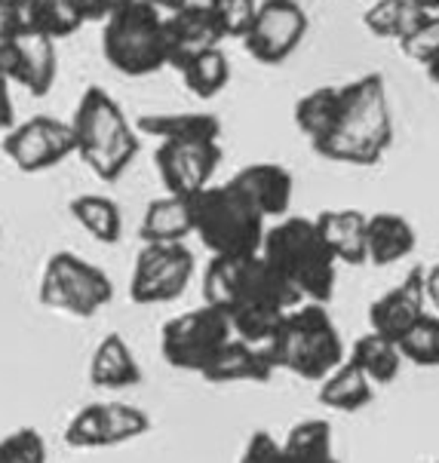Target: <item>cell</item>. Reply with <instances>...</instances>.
<instances>
[{
	"mask_svg": "<svg viewBox=\"0 0 439 463\" xmlns=\"http://www.w3.org/2000/svg\"><path fill=\"white\" fill-rule=\"evenodd\" d=\"M203 304L215 307L231 326V335L264 347L286 310L301 298L262 255L213 258L203 273Z\"/></svg>",
	"mask_w": 439,
	"mask_h": 463,
	"instance_id": "1",
	"label": "cell"
},
{
	"mask_svg": "<svg viewBox=\"0 0 439 463\" xmlns=\"http://www.w3.org/2000/svg\"><path fill=\"white\" fill-rule=\"evenodd\" d=\"M394 145L387 83L381 74H363L339 86L332 127L313 145L323 160L348 166H378Z\"/></svg>",
	"mask_w": 439,
	"mask_h": 463,
	"instance_id": "2",
	"label": "cell"
},
{
	"mask_svg": "<svg viewBox=\"0 0 439 463\" xmlns=\"http://www.w3.org/2000/svg\"><path fill=\"white\" fill-rule=\"evenodd\" d=\"M68 127L74 136V154H81V160L101 182H117L142 147L136 127L127 120L117 99L101 86H90L83 92Z\"/></svg>",
	"mask_w": 439,
	"mask_h": 463,
	"instance_id": "3",
	"label": "cell"
},
{
	"mask_svg": "<svg viewBox=\"0 0 439 463\" xmlns=\"http://www.w3.org/2000/svg\"><path fill=\"white\" fill-rule=\"evenodd\" d=\"M301 301L329 304L335 295V255L320 237L313 218H280L264 231L262 252Z\"/></svg>",
	"mask_w": 439,
	"mask_h": 463,
	"instance_id": "4",
	"label": "cell"
},
{
	"mask_svg": "<svg viewBox=\"0 0 439 463\" xmlns=\"http://www.w3.org/2000/svg\"><path fill=\"white\" fill-rule=\"evenodd\" d=\"M273 368L292 372L304 381H323L335 365L348 359L339 326L326 304L301 301L280 319L277 332L264 344Z\"/></svg>",
	"mask_w": 439,
	"mask_h": 463,
	"instance_id": "5",
	"label": "cell"
},
{
	"mask_svg": "<svg viewBox=\"0 0 439 463\" xmlns=\"http://www.w3.org/2000/svg\"><path fill=\"white\" fill-rule=\"evenodd\" d=\"M194 237L213 252V258H249L262 252L268 218L243 197L231 182L209 184L191 197Z\"/></svg>",
	"mask_w": 439,
	"mask_h": 463,
	"instance_id": "6",
	"label": "cell"
},
{
	"mask_svg": "<svg viewBox=\"0 0 439 463\" xmlns=\"http://www.w3.org/2000/svg\"><path fill=\"white\" fill-rule=\"evenodd\" d=\"M101 25V56L114 71L127 77H148L167 68V34L160 10L142 0H127Z\"/></svg>",
	"mask_w": 439,
	"mask_h": 463,
	"instance_id": "7",
	"label": "cell"
},
{
	"mask_svg": "<svg viewBox=\"0 0 439 463\" xmlns=\"http://www.w3.org/2000/svg\"><path fill=\"white\" fill-rule=\"evenodd\" d=\"M114 301V282L101 267L74 252H52L41 277V304L72 319H92Z\"/></svg>",
	"mask_w": 439,
	"mask_h": 463,
	"instance_id": "8",
	"label": "cell"
},
{
	"mask_svg": "<svg viewBox=\"0 0 439 463\" xmlns=\"http://www.w3.org/2000/svg\"><path fill=\"white\" fill-rule=\"evenodd\" d=\"M197 273V258L185 242H145L136 255L129 279V298L136 304L178 301Z\"/></svg>",
	"mask_w": 439,
	"mask_h": 463,
	"instance_id": "9",
	"label": "cell"
},
{
	"mask_svg": "<svg viewBox=\"0 0 439 463\" xmlns=\"http://www.w3.org/2000/svg\"><path fill=\"white\" fill-rule=\"evenodd\" d=\"M227 337H234L227 319L215 307L203 304V307L178 313L163 326L160 353L167 359V365L178 368V372L200 374Z\"/></svg>",
	"mask_w": 439,
	"mask_h": 463,
	"instance_id": "10",
	"label": "cell"
},
{
	"mask_svg": "<svg viewBox=\"0 0 439 463\" xmlns=\"http://www.w3.org/2000/svg\"><path fill=\"white\" fill-rule=\"evenodd\" d=\"M308 13L298 0H264L243 34V50L262 65H283L308 37Z\"/></svg>",
	"mask_w": 439,
	"mask_h": 463,
	"instance_id": "11",
	"label": "cell"
},
{
	"mask_svg": "<svg viewBox=\"0 0 439 463\" xmlns=\"http://www.w3.org/2000/svg\"><path fill=\"white\" fill-rule=\"evenodd\" d=\"M151 430V418L136 405L127 402H90L65 427V445L77 451L114 449L132 442Z\"/></svg>",
	"mask_w": 439,
	"mask_h": 463,
	"instance_id": "12",
	"label": "cell"
},
{
	"mask_svg": "<svg viewBox=\"0 0 439 463\" xmlns=\"http://www.w3.org/2000/svg\"><path fill=\"white\" fill-rule=\"evenodd\" d=\"M0 151L6 154V160H13V166L19 172L37 175V172L62 166L74 154V136L65 120L37 114L19 123V127L6 129Z\"/></svg>",
	"mask_w": 439,
	"mask_h": 463,
	"instance_id": "13",
	"label": "cell"
},
{
	"mask_svg": "<svg viewBox=\"0 0 439 463\" xmlns=\"http://www.w3.org/2000/svg\"><path fill=\"white\" fill-rule=\"evenodd\" d=\"M154 166L167 194L176 197H197L203 187L213 184L222 166V145L218 141H160L154 151Z\"/></svg>",
	"mask_w": 439,
	"mask_h": 463,
	"instance_id": "14",
	"label": "cell"
},
{
	"mask_svg": "<svg viewBox=\"0 0 439 463\" xmlns=\"http://www.w3.org/2000/svg\"><path fill=\"white\" fill-rule=\"evenodd\" d=\"M0 74L10 83L25 86L31 96L43 99L59 74L56 41L37 31H22L0 43Z\"/></svg>",
	"mask_w": 439,
	"mask_h": 463,
	"instance_id": "15",
	"label": "cell"
},
{
	"mask_svg": "<svg viewBox=\"0 0 439 463\" xmlns=\"http://www.w3.org/2000/svg\"><path fill=\"white\" fill-rule=\"evenodd\" d=\"M163 34H167V65L176 71H182L200 52L224 43L215 10L200 0H187L182 10L163 15Z\"/></svg>",
	"mask_w": 439,
	"mask_h": 463,
	"instance_id": "16",
	"label": "cell"
},
{
	"mask_svg": "<svg viewBox=\"0 0 439 463\" xmlns=\"http://www.w3.org/2000/svg\"><path fill=\"white\" fill-rule=\"evenodd\" d=\"M427 313L425 298V267H412L399 286L384 292L378 301L368 304V328L375 335L399 344L409 328Z\"/></svg>",
	"mask_w": 439,
	"mask_h": 463,
	"instance_id": "17",
	"label": "cell"
},
{
	"mask_svg": "<svg viewBox=\"0 0 439 463\" xmlns=\"http://www.w3.org/2000/svg\"><path fill=\"white\" fill-rule=\"evenodd\" d=\"M231 184L243 191V197L253 203L264 218L289 215L295 182H292V172L280 166V163H249V166H243L231 178Z\"/></svg>",
	"mask_w": 439,
	"mask_h": 463,
	"instance_id": "18",
	"label": "cell"
},
{
	"mask_svg": "<svg viewBox=\"0 0 439 463\" xmlns=\"http://www.w3.org/2000/svg\"><path fill=\"white\" fill-rule=\"evenodd\" d=\"M273 372H277V368L271 365L264 347L246 344V341H240V337H227L200 374H203V381H209V383H237V381L264 383L273 378Z\"/></svg>",
	"mask_w": 439,
	"mask_h": 463,
	"instance_id": "19",
	"label": "cell"
},
{
	"mask_svg": "<svg viewBox=\"0 0 439 463\" xmlns=\"http://www.w3.org/2000/svg\"><path fill=\"white\" fill-rule=\"evenodd\" d=\"M418 246V233L396 212H375L366 222V264L390 267L409 258Z\"/></svg>",
	"mask_w": 439,
	"mask_h": 463,
	"instance_id": "20",
	"label": "cell"
},
{
	"mask_svg": "<svg viewBox=\"0 0 439 463\" xmlns=\"http://www.w3.org/2000/svg\"><path fill=\"white\" fill-rule=\"evenodd\" d=\"M366 222L368 215L359 209H323L313 218L335 261H344L350 267L366 264Z\"/></svg>",
	"mask_w": 439,
	"mask_h": 463,
	"instance_id": "21",
	"label": "cell"
},
{
	"mask_svg": "<svg viewBox=\"0 0 439 463\" xmlns=\"http://www.w3.org/2000/svg\"><path fill=\"white\" fill-rule=\"evenodd\" d=\"M142 365H138L136 353L120 335H105L92 350L90 359V381L99 390H127L142 383Z\"/></svg>",
	"mask_w": 439,
	"mask_h": 463,
	"instance_id": "22",
	"label": "cell"
},
{
	"mask_svg": "<svg viewBox=\"0 0 439 463\" xmlns=\"http://www.w3.org/2000/svg\"><path fill=\"white\" fill-rule=\"evenodd\" d=\"M138 136H154L157 141H218L222 120L209 111L187 114H142L136 120Z\"/></svg>",
	"mask_w": 439,
	"mask_h": 463,
	"instance_id": "23",
	"label": "cell"
},
{
	"mask_svg": "<svg viewBox=\"0 0 439 463\" xmlns=\"http://www.w3.org/2000/svg\"><path fill=\"white\" fill-rule=\"evenodd\" d=\"M194 233V212L191 197L167 194L160 200H151L145 206L138 237L142 242H185Z\"/></svg>",
	"mask_w": 439,
	"mask_h": 463,
	"instance_id": "24",
	"label": "cell"
},
{
	"mask_svg": "<svg viewBox=\"0 0 439 463\" xmlns=\"http://www.w3.org/2000/svg\"><path fill=\"white\" fill-rule=\"evenodd\" d=\"M320 402L332 411H359L372 402V381L366 378L359 368L344 359L341 365H335L332 372L320 381V390H317Z\"/></svg>",
	"mask_w": 439,
	"mask_h": 463,
	"instance_id": "25",
	"label": "cell"
},
{
	"mask_svg": "<svg viewBox=\"0 0 439 463\" xmlns=\"http://www.w3.org/2000/svg\"><path fill=\"white\" fill-rule=\"evenodd\" d=\"M72 209V218L83 227L96 242H105V246H114L123 237V215L120 206L111 197H101V194H81L68 203Z\"/></svg>",
	"mask_w": 439,
	"mask_h": 463,
	"instance_id": "26",
	"label": "cell"
},
{
	"mask_svg": "<svg viewBox=\"0 0 439 463\" xmlns=\"http://www.w3.org/2000/svg\"><path fill=\"white\" fill-rule=\"evenodd\" d=\"M348 359L372 383H390L399 374V368H403V356H399L396 344L375 332H366L363 337H357Z\"/></svg>",
	"mask_w": 439,
	"mask_h": 463,
	"instance_id": "27",
	"label": "cell"
},
{
	"mask_svg": "<svg viewBox=\"0 0 439 463\" xmlns=\"http://www.w3.org/2000/svg\"><path fill=\"white\" fill-rule=\"evenodd\" d=\"M286 463H339L332 445V427L326 420H301L283 442Z\"/></svg>",
	"mask_w": 439,
	"mask_h": 463,
	"instance_id": "28",
	"label": "cell"
},
{
	"mask_svg": "<svg viewBox=\"0 0 439 463\" xmlns=\"http://www.w3.org/2000/svg\"><path fill=\"white\" fill-rule=\"evenodd\" d=\"M425 15L427 13L418 10L409 0H375L363 13V25L384 41H403Z\"/></svg>",
	"mask_w": 439,
	"mask_h": 463,
	"instance_id": "29",
	"label": "cell"
},
{
	"mask_svg": "<svg viewBox=\"0 0 439 463\" xmlns=\"http://www.w3.org/2000/svg\"><path fill=\"white\" fill-rule=\"evenodd\" d=\"M185 86L191 90V96L197 99H215L218 92L224 90L227 80H231V61H227L222 46H213V50L194 56L187 65L182 68Z\"/></svg>",
	"mask_w": 439,
	"mask_h": 463,
	"instance_id": "30",
	"label": "cell"
},
{
	"mask_svg": "<svg viewBox=\"0 0 439 463\" xmlns=\"http://www.w3.org/2000/svg\"><path fill=\"white\" fill-rule=\"evenodd\" d=\"M81 25L83 19L77 15L72 0H34L31 10L22 15V31H37V34H46L52 41L74 34Z\"/></svg>",
	"mask_w": 439,
	"mask_h": 463,
	"instance_id": "31",
	"label": "cell"
},
{
	"mask_svg": "<svg viewBox=\"0 0 439 463\" xmlns=\"http://www.w3.org/2000/svg\"><path fill=\"white\" fill-rule=\"evenodd\" d=\"M399 356L403 363H412L418 368H439V317L425 313L409 332L399 337Z\"/></svg>",
	"mask_w": 439,
	"mask_h": 463,
	"instance_id": "32",
	"label": "cell"
},
{
	"mask_svg": "<svg viewBox=\"0 0 439 463\" xmlns=\"http://www.w3.org/2000/svg\"><path fill=\"white\" fill-rule=\"evenodd\" d=\"M0 463H46V439L41 430L19 427L0 439Z\"/></svg>",
	"mask_w": 439,
	"mask_h": 463,
	"instance_id": "33",
	"label": "cell"
},
{
	"mask_svg": "<svg viewBox=\"0 0 439 463\" xmlns=\"http://www.w3.org/2000/svg\"><path fill=\"white\" fill-rule=\"evenodd\" d=\"M399 50H403V56L412 59L415 65L434 61L439 56V13H427L425 19L399 41Z\"/></svg>",
	"mask_w": 439,
	"mask_h": 463,
	"instance_id": "34",
	"label": "cell"
},
{
	"mask_svg": "<svg viewBox=\"0 0 439 463\" xmlns=\"http://www.w3.org/2000/svg\"><path fill=\"white\" fill-rule=\"evenodd\" d=\"M215 10V19H218V28H222L224 41L231 37H240L249 31L255 19V10H258V0H218V4H209Z\"/></svg>",
	"mask_w": 439,
	"mask_h": 463,
	"instance_id": "35",
	"label": "cell"
},
{
	"mask_svg": "<svg viewBox=\"0 0 439 463\" xmlns=\"http://www.w3.org/2000/svg\"><path fill=\"white\" fill-rule=\"evenodd\" d=\"M240 463H286L283 442H277L268 430H255L240 454Z\"/></svg>",
	"mask_w": 439,
	"mask_h": 463,
	"instance_id": "36",
	"label": "cell"
},
{
	"mask_svg": "<svg viewBox=\"0 0 439 463\" xmlns=\"http://www.w3.org/2000/svg\"><path fill=\"white\" fill-rule=\"evenodd\" d=\"M123 4H127V0H72V6L83 22H105L108 15H114Z\"/></svg>",
	"mask_w": 439,
	"mask_h": 463,
	"instance_id": "37",
	"label": "cell"
},
{
	"mask_svg": "<svg viewBox=\"0 0 439 463\" xmlns=\"http://www.w3.org/2000/svg\"><path fill=\"white\" fill-rule=\"evenodd\" d=\"M22 34V25H19V15H15L10 0H0V43L10 41V37Z\"/></svg>",
	"mask_w": 439,
	"mask_h": 463,
	"instance_id": "38",
	"label": "cell"
},
{
	"mask_svg": "<svg viewBox=\"0 0 439 463\" xmlns=\"http://www.w3.org/2000/svg\"><path fill=\"white\" fill-rule=\"evenodd\" d=\"M15 127V114H13V96H10V80L0 74V132H6Z\"/></svg>",
	"mask_w": 439,
	"mask_h": 463,
	"instance_id": "39",
	"label": "cell"
},
{
	"mask_svg": "<svg viewBox=\"0 0 439 463\" xmlns=\"http://www.w3.org/2000/svg\"><path fill=\"white\" fill-rule=\"evenodd\" d=\"M425 298H427V304L434 307V313L439 317V264L427 267V270H425Z\"/></svg>",
	"mask_w": 439,
	"mask_h": 463,
	"instance_id": "40",
	"label": "cell"
},
{
	"mask_svg": "<svg viewBox=\"0 0 439 463\" xmlns=\"http://www.w3.org/2000/svg\"><path fill=\"white\" fill-rule=\"evenodd\" d=\"M142 4L154 6V10H160V13H176V10H182L187 0H142Z\"/></svg>",
	"mask_w": 439,
	"mask_h": 463,
	"instance_id": "41",
	"label": "cell"
},
{
	"mask_svg": "<svg viewBox=\"0 0 439 463\" xmlns=\"http://www.w3.org/2000/svg\"><path fill=\"white\" fill-rule=\"evenodd\" d=\"M409 4H415L418 10H425V13H439V0H409Z\"/></svg>",
	"mask_w": 439,
	"mask_h": 463,
	"instance_id": "42",
	"label": "cell"
},
{
	"mask_svg": "<svg viewBox=\"0 0 439 463\" xmlns=\"http://www.w3.org/2000/svg\"><path fill=\"white\" fill-rule=\"evenodd\" d=\"M427 77H430V80H434V86H436V90H439V56L434 59V61H427Z\"/></svg>",
	"mask_w": 439,
	"mask_h": 463,
	"instance_id": "43",
	"label": "cell"
},
{
	"mask_svg": "<svg viewBox=\"0 0 439 463\" xmlns=\"http://www.w3.org/2000/svg\"><path fill=\"white\" fill-rule=\"evenodd\" d=\"M200 4H218V0H200Z\"/></svg>",
	"mask_w": 439,
	"mask_h": 463,
	"instance_id": "44",
	"label": "cell"
},
{
	"mask_svg": "<svg viewBox=\"0 0 439 463\" xmlns=\"http://www.w3.org/2000/svg\"><path fill=\"white\" fill-rule=\"evenodd\" d=\"M0 237H4V227H0Z\"/></svg>",
	"mask_w": 439,
	"mask_h": 463,
	"instance_id": "45",
	"label": "cell"
},
{
	"mask_svg": "<svg viewBox=\"0 0 439 463\" xmlns=\"http://www.w3.org/2000/svg\"><path fill=\"white\" fill-rule=\"evenodd\" d=\"M436 463H439V460H436Z\"/></svg>",
	"mask_w": 439,
	"mask_h": 463,
	"instance_id": "46",
	"label": "cell"
}]
</instances>
